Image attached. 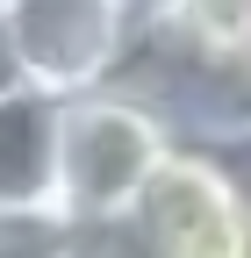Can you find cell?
Wrapping results in <instances>:
<instances>
[{
  "label": "cell",
  "instance_id": "cell-6",
  "mask_svg": "<svg viewBox=\"0 0 251 258\" xmlns=\"http://www.w3.org/2000/svg\"><path fill=\"white\" fill-rule=\"evenodd\" d=\"M57 258H151L137 215H101V222H65V251Z\"/></svg>",
  "mask_w": 251,
  "mask_h": 258
},
{
  "label": "cell",
  "instance_id": "cell-7",
  "mask_svg": "<svg viewBox=\"0 0 251 258\" xmlns=\"http://www.w3.org/2000/svg\"><path fill=\"white\" fill-rule=\"evenodd\" d=\"M65 215L57 208H0V258H57Z\"/></svg>",
  "mask_w": 251,
  "mask_h": 258
},
{
  "label": "cell",
  "instance_id": "cell-4",
  "mask_svg": "<svg viewBox=\"0 0 251 258\" xmlns=\"http://www.w3.org/2000/svg\"><path fill=\"white\" fill-rule=\"evenodd\" d=\"M57 186V101L36 86L0 93V208H50Z\"/></svg>",
  "mask_w": 251,
  "mask_h": 258
},
{
  "label": "cell",
  "instance_id": "cell-10",
  "mask_svg": "<svg viewBox=\"0 0 251 258\" xmlns=\"http://www.w3.org/2000/svg\"><path fill=\"white\" fill-rule=\"evenodd\" d=\"M244 108H251V79H244ZM244 137H251V129H244Z\"/></svg>",
  "mask_w": 251,
  "mask_h": 258
},
{
  "label": "cell",
  "instance_id": "cell-1",
  "mask_svg": "<svg viewBox=\"0 0 251 258\" xmlns=\"http://www.w3.org/2000/svg\"><path fill=\"white\" fill-rule=\"evenodd\" d=\"M179 129L130 93L122 79L57 93V186L50 208L65 222H101V215H130L151 172L172 158Z\"/></svg>",
  "mask_w": 251,
  "mask_h": 258
},
{
  "label": "cell",
  "instance_id": "cell-8",
  "mask_svg": "<svg viewBox=\"0 0 251 258\" xmlns=\"http://www.w3.org/2000/svg\"><path fill=\"white\" fill-rule=\"evenodd\" d=\"M122 8H130V22H137V29H158L172 0H122Z\"/></svg>",
  "mask_w": 251,
  "mask_h": 258
},
{
  "label": "cell",
  "instance_id": "cell-2",
  "mask_svg": "<svg viewBox=\"0 0 251 258\" xmlns=\"http://www.w3.org/2000/svg\"><path fill=\"white\" fill-rule=\"evenodd\" d=\"M0 29H8L22 86L50 93V101L115 79L144 43L122 0H0Z\"/></svg>",
  "mask_w": 251,
  "mask_h": 258
},
{
  "label": "cell",
  "instance_id": "cell-5",
  "mask_svg": "<svg viewBox=\"0 0 251 258\" xmlns=\"http://www.w3.org/2000/svg\"><path fill=\"white\" fill-rule=\"evenodd\" d=\"M151 43L208 64V72L251 79V0H172L158 29H144Z\"/></svg>",
  "mask_w": 251,
  "mask_h": 258
},
{
  "label": "cell",
  "instance_id": "cell-3",
  "mask_svg": "<svg viewBox=\"0 0 251 258\" xmlns=\"http://www.w3.org/2000/svg\"><path fill=\"white\" fill-rule=\"evenodd\" d=\"M130 215L151 258H237L251 222V186L208 144H172V158L151 172Z\"/></svg>",
  "mask_w": 251,
  "mask_h": 258
},
{
  "label": "cell",
  "instance_id": "cell-9",
  "mask_svg": "<svg viewBox=\"0 0 251 258\" xmlns=\"http://www.w3.org/2000/svg\"><path fill=\"white\" fill-rule=\"evenodd\" d=\"M8 86H22V72H15V50H8V29H0V93Z\"/></svg>",
  "mask_w": 251,
  "mask_h": 258
}]
</instances>
